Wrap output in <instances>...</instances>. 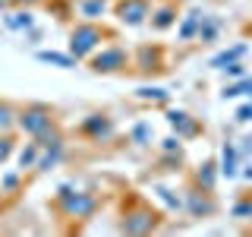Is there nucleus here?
<instances>
[{"label": "nucleus", "instance_id": "a878e982", "mask_svg": "<svg viewBox=\"0 0 252 237\" xmlns=\"http://www.w3.org/2000/svg\"><path fill=\"white\" fill-rule=\"evenodd\" d=\"M224 98H240V95H249L252 98V76H243L240 82H233V85H224Z\"/></svg>", "mask_w": 252, "mask_h": 237}, {"label": "nucleus", "instance_id": "c756f323", "mask_svg": "<svg viewBox=\"0 0 252 237\" xmlns=\"http://www.w3.org/2000/svg\"><path fill=\"white\" fill-rule=\"evenodd\" d=\"M19 180H22V171H16V174H3V177H0V190L13 193V190L19 187Z\"/></svg>", "mask_w": 252, "mask_h": 237}, {"label": "nucleus", "instance_id": "7ed1b4c3", "mask_svg": "<svg viewBox=\"0 0 252 237\" xmlns=\"http://www.w3.org/2000/svg\"><path fill=\"white\" fill-rule=\"evenodd\" d=\"M51 209L57 212L63 221H73V225H85L94 212H98V196L89 190H76L69 184H63L51 199Z\"/></svg>", "mask_w": 252, "mask_h": 237}, {"label": "nucleus", "instance_id": "7c9ffc66", "mask_svg": "<svg viewBox=\"0 0 252 237\" xmlns=\"http://www.w3.org/2000/svg\"><path fill=\"white\" fill-rule=\"evenodd\" d=\"M236 123H252V98L249 101H243V105L240 108H236Z\"/></svg>", "mask_w": 252, "mask_h": 237}, {"label": "nucleus", "instance_id": "393cba45", "mask_svg": "<svg viewBox=\"0 0 252 237\" xmlns=\"http://www.w3.org/2000/svg\"><path fill=\"white\" fill-rule=\"evenodd\" d=\"M136 98L139 101H152V105H167V101H170V95L167 92H164V89H148V85H142V89L136 92Z\"/></svg>", "mask_w": 252, "mask_h": 237}, {"label": "nucleus", "instance_id": "6e6552de", "mask_svg": "<svg viewBox=\"0 0 252 237\" xmlns=\"http://www.w3.org/2000/svg\"><path fill=\"white\" fill-rule=\"evenodd\" d=\"M76 136L85 139V142H94V146L110 142L117 136V120L107 114V111H92V114H85L82 120L76 123Z\"/></svg>", "mask_w": 252, "mask_h": 237}, {"label": "nucleus", "instance_id": "f704fd0d", "mask_svg": "<svg viewBox=\"0 0 252 237\" xmlns=\"http://www.w3.org/2000/svg\"><path fill=\"white\" fill-rule=\"evenodd\" d=\"M240 174H243V177H246V180H252V164H246V168H243Z\"/></svg>", "mask_w": 252, "mask_h": 237}, {"label": "nucleus", "instance_id": "1a4fd4ad", "mask_svg": "<svg viewBox=\"0 0 252 237\" xmlns=\"http://www.w3.org/2000/svg\"><path fill=\"white\" fill-rule=\"evenodd\" d=\"M152 6L155 0H117L110 10H114L117 22L123 29H142L148 22V16H152Z\"/></svg>", "mask_w": 252, "mask_h": 237}, {"label": "nucleus", "instance_id": "0eeeda50", "mask_svg": "<svg viewBox=\"0 0 252 237\" xmlns=\"http://www.w3.org/2000/svg\"><path fill=\"white\" fill-rule=\"evenodd\" d=\"M183 212L192 221H205V218H215L220 212V199L215 190H205L195 180H189L183 187Z\"/></svg>", "mask_w": 252, "mask_h": 237}, {"label": "nucleus", "instance_id": "20e7f679", "mask_svg": "<svg viewBox=\"0 0 252 237\" xmlns=\"http://www.w3.org/2000/svg\"><path fill=\"white\" fill-rule=\"evenodd\" d=\"M82 63L94 76H126L132 70V51L114 38V41L101 44L98 51H94L92 57H85Z\"/></svg>", "mask_w": 252, "mask_h": 237}, {"label": "nucleus", "instance_id": "5701e85b", "mask_svg": "<svg viewBox=\"0 0 252 237\" xmlns=\"http://www.w3.org/2000/svg\"><path fill=\"white\" fill-rule=\"evenodd\" d=\"M13 130H16V105L0 98V133H13Z\"/></svg>", "mask_w": 252, "mask_h": 237}, {"label": "nucleus", "instance_id": "bb28decb", "mask_svg": "<svg viewBox=\"0 0 252 237\" xmlns=\"http://www.w3.org/2000/svg\"><path fill=\"white\" fill-rule=\"evenodd\" d=\"M16 155V136L13 133H0V168Z\"/></svg>", "mask_w": 252, "mask_h": 237}, {"label": "nucleus", "instance_id": "2f4dec72", "mask_svg": "<svg viewBox=\"0 0 252 237\" xmlns=\"http://www.w3.org/2000/svg\"><path fill=\"white\" fill-rule=\"evenodd\" d=\"M224 73L233 76V79H243V76H246V63H243V60H233V63H227V67H224Z\"/></svg>", "mask_w": 252, "mask_h": 237}, {"label": "nucleus", "instance_id": "9b49d317", "mask_svg": "<svg viewBox=\"0 0 252 237\" xmlns=\"http://www.w3.org/2000/svg\"><path fill=\"white\" fill-rule=\"evenodd\" d=\"M177 19H180V0H161V3L152 6V16H148L145 26L155 35H164V32H170L177 26Z\"/></svg>", "mask_w": 252, "mask_h": 237}, {"label": "nucleus", "instance_id": "b1692460", "mask_svg": "<svg viewBox=\"0 0 252 237\" xmlns=\"http://www.w3.org/2000/svg\"><path fill=\"white\" fill-rule=\"evenodd\" d=\"M129 139L136 142V146H152V139H155L152 123H148V120H139V123L129 130Z\"/></svg>", "mask_w": 252, "mask_h": 237}, {"label": "nucleus", "instance_id": "39448f33", "mask_svg": "<svg viewBox=\"0 0 252 237\" xmlns=\"http://www.w3.org/2000/svg\"><path fill=\"white\" fill-rule=\"evenodd\" d=\"M54 123H60L57 108H54V105H44V101H32V105L16 108V130L26 133L29 139L41 136V133H44V130H51Z\"/></svg>", "mask_w": 252, "mask_h": 237}, {"label": "nucleus", "instance_id": "cd10ccee", "mask_svg": "<svg viewBox=\"0 0 252 237\" xmlns=\"http://www.w3.org/2000/svg\"><path fill=\"white\" fill-rule=\"evenodd\" d=\"M161 155H183V139H180V136L161 139Z\"/></svg>", "mask_w": 252, "mask_h": 237}, {"label": "nucleus", "instance_id": "2eb2a0df", "mask_svg": "<svg viewBox=\"0 0 252 237\" xmlns=\"http://www.w3.org/2000/svg\"><path fill=\"white\" fill-rule=\"evenodd\" d=\"M35 60L51 63V67H60V70H76V63H79L69 51H35Z\"/></svg>", "mask_w": 252, "mask_h": 237}, {"label": "nucleus", "instance_id": "4be33fe9", "mask_svg": "<svg viewBox=\"0 0 252 237\" xmlns=\"http://www.w3.org/2000/svg\"><path fill=\"white\" fill-rule=\"evenodd\" d=\"M230 215L240 218V221H249L252 218V190H243V193L236 196V202L230 205Z\"/></svg>", "mask_w": 252, "mask_h": 237}, {"label": "nucleus", "instance_id": "f8f14e48", "mask_svg": "<svg viewBox=\"0 0 252 237\" xmlns=\"http://www.w3.org/2000/svg\"><path fill=\"white\" fill-rule=\"evenodd\" d=\"M218 177H220V171H218V158H215V155H208V158H205V161L199 164V168L192 171V177H189V180H195L199 187L215 190V193H218Z\"/></svg>", "mask_w": 252, "mask_h": 237}, {"label": "nucleus", "instance_id": "a211bd4d", "mask_svg": "<svg viewBox=\"0 0 252 237\" xmlns=\"http://www.w3.org/2000/svg\"><path fill=\"white\" fill-rule=\"evenodd\" d=\"M246 51H249L246 44H233V47H227V51L215 54V57L208 60V67H211V70H224L227 63H233V60H243V57H246Z\"/></svg>", "mask_w": 252, "mask_h": 237}, {"label": "nucleus", "instance_id": "423d86ee", "mask_svg": "<svg viewBox=\"0 0 252 237\" xmlns=\"http://www.w3.org/2000/svg\"><path fill=\"white\" fill-rule=\"evenodd\" d=\"M167 47L164 44H158V41H142L132 47V70L129 73H139V76H145V79H152V76H164L167 73Z\"/></svg>", "mask_w": 252, "mask_h": 237}, {"label": "nucleus", "instance_id": "4468645a", "mask_svg": "<svg viewBox=\"0 0 252 237\" xmlns=\"http://www.w3.org/2000/svg\"><path fill=\"white\" fill-rule=\"evenodd\" d=\"M63 155H66V142H57V146H44V149H41V155H38V161H35V171H38V174L54 171V168H57V164L63 161Z\"/></svg>", "mask_w": 252, "mask_h": 237}, {"label": "nucleus", "instance_id": "f257e3e1", "mask_svg": "<svg viewBox=\"0 0 252 237\" xmlns=\"http://www.w3.org/2000/svg\"><path fill=\"white\" fill-rule=\"evenodd\" d=\"M164 225V212L158 209L152 199L139 193V190H126L123 202H120V221H117V231L129 234V237H145L161 231Z\"/></svg>", "mask_w": 252, "mask_h": 237}, {"label": "nucleus", "instance_id": "473e14b6", "mask_svg": "<svg viewBox=\"0 0 252 237\" xmlns=\"http://www.w3.org/2000/svg\"><path fill=\"white\" fill-rule=\"evenodd\" d=\"M240 142H243V146H240V149H236V152H240V158H246V155L252 152V136H243Z\"/></svg>", "mask_w": 252, "mask_h": 237}, {"label": "nucleus", "instance_id": "9d476101", "mask_svg": "<svg viewBox=\"0 0 252 237\" xmlns=\"http://www.w3.org/2000/svg\"><path fill=\"white\" fill-rule=\"evenodd\" d=\"M167 123H170L173 136H180L183 142L205 136V123L199 120V117H192L189 111H177V108H173V111H167Z\"/></svg>", "mask_w": 252, "mask_h": 237}, {"label": "nucleus", "instance_id": "dca6fc26", "mask_svg": "<svg viewBox=\"0 0 252 237\" xmlns=\"http://www.w3.org/2000/svg\"><path fill=\"white\" fill-rule=\"evenodd\" d=\"M202 10H189L183 16V22H180V29H177V35H180V41H195V32H199L202 26Z\"/></svg>", "mask_w": 252, "mask_h": 237}, {"label": "nucleus", "instance_id": "aec40b11", "mask_svg": "<svg viewBox=\"0 0 252 237\" xmlns=\"http://www.w3.org/2000/svg\"><path fill=\"white\" fill-rule=\"evenodd\" d=\"M38 155H41V146H38L35 139L26 142V146L19 149V155H16V161H19V171L26 174L29 168H35V161H38Z\"/></svg>", "mask_w": 252, "mask_h": 237}, {"label": "nucleus", "instance_id": "c85d7f7f", "mask_svg": "<svg viewBox=\"0 0 252 237\" xmlns=\"http://www.w3.org/2000/svg\"><path fill=\"white\" fill-rule=\"evenodd\" d=\"M155 193H158V196H161V199H164V202H167V205H170V209H183V199H180V196H173V190H167V187H158V190H155Z\"/></svg>", "mask_w": 252, "mask_h": 237}, {"label": "nucleus", "instance_id": "ddd939ff", "mask_svg": "<svg viewBox=\"0 0 252 237\" xmlns=\"http://www.w3.org/2000/svg\"><path fill=\"white\" fill-rule=\"evenodd\" d=\"M240 152H236V146L233 142H224L220 146V161H218V171H220V177H227V180H233V177H240Z\"/></svg>", "mask_w": 252, "mask_h": 237}, {"label": "nucleus", "instance_id": "6ab92c4d", "mask_svg": "<svg viewBox=\"0 0 252 237\" xmlns=\"http://www.w3.org/2000/svg\"><path fill=\"white\" fill-rule=\"evenodd\" d=\"M3 26L13 29V32H22V29H32V26H35V16L29 13V6H19V10H13V13L3 16Z\"/></svg>", "mask_w": 252, "mask_h": 237}, {"label": "nucleus", "instance_id": "72a5a7b5", "mask_svg": "<svg viewBox=\"0 0 252 237\" xmlns=\"http://www.w3.org/2000/svg\"><path fill=\"white\" fill-rule=\"evenodd\" d=\"M10 3H13V6H29V10H32V6L44 3V0H10Z\"/></svg>", "mask_w": 252, "mask_h": 237}, {"label": "nucleus", "instance_id": "f03ea898", "mask_svg": "<svg viewBox=\"0 0 252 237\" xmlns=\"http://www.w3.org/2000/svg\"><path fill=\"white\" fill-rule=\"evenodd\" d=\"M114 38H117V29L104 26L101 19H79V22H73V29H69L66 51L73 54L76 60H85V57H92L101 44L114 41Z\"/></svg>", "mask_w": 252, "mask_h": 237}, {"label": "nucleus", "instance_id": "412c9836", "mask_svg": "<svg viewBox=\"0 0 252 237\" xmlns=\"http://www.w3.org/2000/svg\"><path fill=\"white\" fill-rule=\"evenodd\" d=\"M218 32H220V19H218V16H202V26H199V32H195V41L208 44V41L218 38Z\"/></svg>", "mask_w": 252, "mask_h": 237}, {"label": "nucleus", "instance_id": "f3484780", "mask_svg": "<svg viewBox=\"0 0 252 237\" xmlns=\"http://www.w3.org/2000/svg\"><path fill=\"white\" fill-rule=\"evenodd\" d=\"M107 10H110L107 0H76V13L82 19H104Z\"/></svg>", "mask_w": 252, "mask_h": 237}]
</instances>
